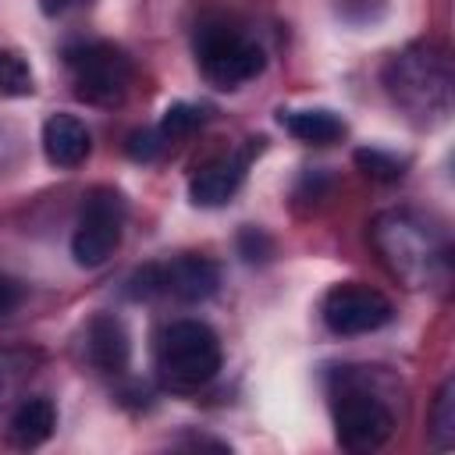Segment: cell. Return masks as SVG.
<instances>
[{
  "label": "cell",
  "mask_w": 455,
  "mask_h": 455,
  "mask_svg": "<svg viewBox=\"0 0 455 455\" xmlns=\"http://www.w3.org/2000/svg\"><path fill=\"white\" fill-rule=\"evenodd\" d=\"M199 124H203V110L196 103H174V107H167V114L160 121V135L167 142H174V139L192 135Z\"/></svg>",
  "instance_id": "18"
},
{
  "label": "cell",
  "mask_w": 455,
  "mask_h": 455,
  "mask_svg": "<svg viewBox=\"0 0 455 455\" xmlns=\"http://www.w3.org/2000/svg\"><path fill=\"white\" fill-rule=\"evenodd\" d=\"M89 128L75 114H50L43 121V153L53 167H78L89 156Z\"/></svg>",
  "instance_id": "12"
},
{
  "label": "cell",
  "mask_w": 455,
  "mask_h": 455,
  "mask_svg": "<svg viewBox=\"0 0 455 455\" xmlns=\"http://www.w3.org/2000/svg\"><path fill=\"white\" fill-rule=\"evenodd\" d=\"M18 302H21V288H18V281L7 277V274H0V316L14 313Z\"/></svg>",
  "instance_id": "21"
},
{
  "label": "cell",
  "mask_w": 455,
  "mask_h": 455,
  "mask_svg": "<svg viewBox=\"0 0 455 455\" xmlns=\"http://www.w3.org/2000/svg\"><path fill=\"white\" fill-rule=\"evenodd\" d=\"M196 60L203 78L217 89H238L252 82L267 64L263 46L228 25H206L196 36Z\"/></svg>",
  "instance_id": "4"
},
{
  "label": "cell",
  "mask_w": 455,
  "mask_h": 455,
  "mask_svg": "<svg viewBox=\"0 0 455 455\" xmlns=\"http://www.w3.org/2000/svg\"><path fill=\"white\" fill-rule=\"evenodd\" d=\"M320 316H323V327L331 334L355 338V334H370V331H380L384 323H391L395 306L384 291L359 284V281H345L323 295Z\"/></svg>",
  "instance_id": "9"
},
{
  "label": "cell",
  "mask_w": 455,
  "mask_h": 455,
  "mask_svg": "<svg viewBox=\"0 0 455 455\" xmlns=\"http://www.w3.org/2000/svg\"><path fill=\"white\" fill-rule=\"evenodd\" d=\"M355 164L370 178H377V181H398L402 178V160H395V156H387L380 149H359L355 153Z\"/></svg>",
  "instance_id": "19"
},
{
  "label": "cell",
  "mask_w": 455,
  "mask_h": 455,
  "mask_svg": "<svg viewBox=\"0 0 455 455\" xmlns=\"http://www.w3.org/2000/svg\"><path fill=\"white\" fill-rule=\"evenodd\" d=\"M89 0H39V11L46 14V18H64V14H71V11H78V7H85Z\"/></svg>",
  "instance_id": "22"
},
{
  "label": "cell",
  "mask_w": 455,
  "mask_h": 455,
  "mask_svg": "<svg viewBox=\"0 0 455 455\" xmlns=\"http://www.w3.org/2000/svg\"><path fill=\"white\" fill-rule=\"evenodd\" d=\"M373 245L409 288L448 281V238L412 210H387L373 220Z\"/></svg>",
  "instance_id": "2"
},
{
  "label": "cell",
  "mask_w": 455,
  "mask_h": 455,
  "mask_svg": "<svg viewBox=\"0 0 455 455\" xmlns=\"http://www.w3.org/2000/svg\"><path fill=\"white\" fill-rule=\"evenodd\" d=\"M32 89H36V78L28 60L18 50L0 46V96H28Z\"/></svg>",
  "instance_id": "16"
},
{
  "label": "cell",
  "mask_w": 455,
  "mask_h": 455,
  "mask_svg": "<svg viewBox=\"0 0 455 455\" xmlns=\"http://www.w3.org/2000/svg\"><path fill=\"white\" fill-rule=\"evenodd\" d=\"M53 427H57V409H53V402H50V398H25V402L14 409L7 434H11V441H14L18 448H39V444L53 434Z\"/></svg>",
  "instance_id": "13"
},
{
  "label": "cell",
  "mask_w": 455,
  "mask_h": 455,
  "mask_svg": "<svg viewBox=\"0 0 455 455\" xmlns=\"http://www.w3.org/2000/svg\"><path fill=\"white\" fill-rule=\"evenodd\" d=\"M245 167H249V156L245 153H224V156L206 160L192 174V181H188L192 203L196 206H224V203H231V196L245 181Z\"/></svg>",
  "instance_id": "10"
},
{
  "label": "cell",
  "mask_w": 455,
  "mask_h": 455,
  "mask_svg": "<svg viewBox=\"0 0 455 455\" xmlns=\"http://www.w3.org/2000/svg\"><path fill=\"white\" fill-rule=\"evenodd\" d=\"M32 363L28 352H14V348H0V409L14 398V391L21 387V380L28 377Z\"/></svg>",
  "instance_id": "17"
},
{
  "label": "cell",
  "mask_w": 455,
  "mask_h": 455,
  "mask_svg": "<svg viewBox=\"0 0 455 455\" xmlns=\"http://www.w3.org/2000/svg\"><path fill=\"white\" fill-rule=\"evenodd\" d=\"M220 270L206 256H174L167 263H149L128 277L132 299H174V302H203L217 291Z\"/></svg>",
  "instance_id": "5"
},
{
  "label": "cell",
  "mask_w": 455,
  "mask_h": 455,
  "mask_svg": "<svg viewBox=\"0 0 455 455\" xmlns=\"http://www.w3.org/2000/svg\"><path fill=\"white\" fill-rule=\"evenodd\" d=\"M430 441L437 451L455 448V380H444L430 409Z\"/></svg>",
  "instance_id": "15"
},
{
  "label": "cell",
  "mask_w": 455,
  "mask_h": 455,
  "mask_svg": "<svg viewBox=\"0 0 455 455\" xmlns=\"http://www.w3.org/2000/svg\"><path fill=\"white\" fill-rule=\"evenodd\" d=\"M284 124L288 135H295L299 142H309V146H331L345 135V121L331 110H281L277 117Z\"/></svg>",
  "instance_id": "14"
},
{
  "label": "cell",
  "mask_w": 455,
  "mask_h": 455,
  "mask_svg": "<svg viewBox=\"0 0 455 455\" xmlns=\"http://www.w3.org/2000/svg\"><path fill=\"white\" fill-rule=\"evenodd\" d=\"M124 235V199L114 188H92L85 196V206L78 213L75 235H71V256L78 267L96 270L103 267Z\"/></svg>",
  "instance_id": "7"
},
{
  "label": "cell",
  "mask_w": 455,
  "mask_h": 455,
  "mask_svg": "<svg viewBox=\"0 0 455 455\" xmlns=\"http://www.w3.org/2000/svg\"><path fill=\"white\" fill-rule=\"evenodd\" d=\"M164 135H160V128H142V132H132L128 135V156L132 160H153L160 149H164Z\"/></svg>",
  "instance_id": "20"
},
{
  "label": "cell",
  "mask_w": 455,
  "mask_h": 455,
  "mask_svg": "<svg viewBox=\"0 0 455 455\" xmlns=\"http://www.w3.org/2000/svg\"><path fill=\"white\" fill-rule=\"evenodd\" d=\"M128 355H132V341L124 323L110 313L92 316L85 327V359L103 373H121L128 366Z\"/></svg>",
  "instance_id": "11"
},
{
  "label": "cell",
  "mask_w": 455,
  "mask_h": 455,
  "mask_svg": "<svg viewBox=\"0 0 455 455\" xmlns=\"http://www.w3.org/2000/svg\"><path fill=\"white\" fill-rule=\"evenodd\" d=\"M75 92L89 103H117L132 82V60L110 43H85L68 50Z\"/></svg>",
  "instance_id": "8"
},
{
  "label": "cell",
  "mask_w": 455,
  "mask_h": 455,
  "mask_svg": "<svg viewBox=\"0 0 455 455\" xmlns=\"http://www.w3.org/2000/svg\"><path fill=\"white\" fill-rule=\"evenodd\" d=\"M156 373L174 391H196L220 370V338L203 320H171L153 345Z\"/></svg>",
  "instance_id": "3"
},
{
  "label": "cell",
  "mask_w": 455,
  "mask_h": 455,
  "mask_svg": "<svg viewBox=\"0 0 455 455\" xmlns=\"http://www.w3.org/2000/svg\"><path fill=\"white\" fill-rule=\"evenodd\" d=\"M331 419H334L338 441L352 451H373L395 430V416L384 405V398L355 380H345L331 395Z\"/></svg>",
  "instance_id": "6"
},
{
  "label": "cell",
  "mask_w": 455,
  "mask_h": 455,
  "mask_svg": "<svg viewBox=\"0 0 455 455\" xmlns=\"http://www.w3.org/2000/svg\"><path fill=\"white\" fill-rule=\"evenodd\" d=\"M391 103L416 124H437L451 110V64L434 43H412L384 64Z\"/></svg>",
  "instance_id": "1"
}]
</instances>
